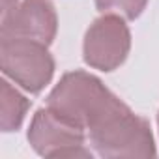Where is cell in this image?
Wrapping results in <instances>:
<instances>
[{
    "label": "cell",
    "instance_id": "cell-3",
    "mask_svg": "<svg viewBox=\"0 0 159 159\" xmlns=\"http://www.w3.org/2000/svg\"><path fill=\"white\" fill-rule=\"evenodd\" d=\"M0 66L10 81L30 94H39L54 75V58L47 45L28 38L2 36Z\"/></svg>",
    "mask_w": 159,
    "mask_h": 159
},
{
    "label": "cell",
    "instance_id": "cell-8",
    "mask_svg": "<svg viewBox=\"0 0 159 159\" xmlns=\"http://www.w3.org/2000/svg\"><path fill=\"white\" fill-rule=\"evenodd\" d=\"M148 0H96L101 13H118L127 21H135L146 8Z\"/></svg>",
    "mask_w": 159,
    "mask_h": 159
},
{
    "label": "cell",
    "instance_id": "cell-4",
    "mask_svg": "<svg viewBox=\"0 0 159 159\" xmlns=\"http://www.w3.org/2000/svg\"><path fill=\"white\" fill-rule=\"evenodd\" d=\"M28 142L43 157H92L86 150V129L58 116L52 109H39L28 127Z\"/></svg>",
    "mask_w": 159,
    "mask_h": 159
},
{
    "label": "cell",
    "instance_id": "cell-9",
    "mask_svg": "<svg viewBox=\"0 0 159 159\" xmlns=\"http://www.w3.org/2000/svg\"><path fill=\"white\" fill-rule=\"evenodd\" d=\"M19 4V0H2V15L4 13H8L13 6H17Z\"/></svg>",
    "mask_w": 159,
    "mask_h": 159
},
{
    "label": "cell",
    "instance_id": "cell-1",
    "mask_svg": "<svg viewBox=\"0 0 159 159\" xmlns=\"http://www.w3.org/2000/svg\"><path fill=\"white\" fill-rule=\"evenodd\" d=\"M47 107L86 131L129 109L99 79L86 71H69L47 96Z\"/></svg>",
    "mask_w": 159,
    "mask_h": 159
},
{
    "label": "cell",
    "instance_id": "cell-5",
    "mask_svg": "<svg viewBox=\"0 0 159 159\" xmlns=\"http://www.w3.org/2000/svg\"><path fill=\"white\" fill-rule=\"evenodd\" d=\"M131 49V32L118 13H103L84 34L83 58L99 71H114L120 67Z\"/></svg>",
    "mask_w": 159,
    "mask_h": 159
},
{
    "label": "cell",
    "instance_id": "cell-10",
    "mask_svg": "<svg viewBox=\"0 0 159 159\" xmlns=\"http://www.w3.org/2000/svg\"><path fill=\"white\" fill-rule=\"evenodd\" d=\"M157 122H159V118H157Z\"/></svg>",
    "mask_w": 159,
    "mask_h": 159
},
{
    "label": "cell",
    "instance_id": "cell-2",
    "mask_svg": "<svg viewBox=\"0 0 159 159\" xmlns=\"http://www.w3.org/2000/svg\"><path fill=\"white\" fill-rule=\"evenodd\" d=\"M90 144L105 159L116 157H155V142L146 118L125 109L101 125L88 131Z\"/></svg>",
    "mask_w": 159,
    "mask_h": 159
},
{
    "label": "cell",
    "instance_id": "cell-6",
    "mask_svg": "<svg viewBox=\"0 0 159 159\" xmlns=\"http://www.w3.org/2000/svg\"><path fill=\"white\" fill-rule=\"evenodd\" d=\"M56 30L58 17L51 0H23L2 15V36L28 38L49 47Z\"/></svg>",
    "mask_w": 159,
    "mask_h": 159
},
{
    "label": "cell",
    "instance_id": "cell-7",
    "mask_svg": "<svg viewBox=\"0 0 159 159\" xmlns=\"http://www.w3.org/2000/svg\"><path fill=\"white\" fill-rule=\"evenodd\" d=\"M30 109V101L6 79L0 81V127L4 133L17 131Z\"/></svg>",
    "mask_w": 159,
    "mask_h": 159
}]
</instances>
